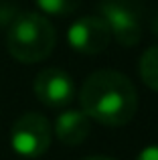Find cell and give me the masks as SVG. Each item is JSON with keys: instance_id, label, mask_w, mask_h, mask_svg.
Wrapping results in <instances>:
<instances>
[{"instance_id": "5b68a950", "label": "cell", "mask_w": 158, "mask_h": 160, "mask_svg": "<svg viewBox=\"0 0 158 160\" xmlns=\"http://www.w3.org/2000/svg\"><path fill=\"white\" fill-rule=\"evenodd\" d=\"M32 89H35L37 99L43 106L53 109H63L73 102L75 83L69 77V73H65L63 69L49 67V69H43L35 77Z\"/></svg>"}, {"instance_id": "ba28073f", "label": "cell", "mask_w": 158, "mask_h": 160, "mask_svg": "<svg viewBox=\"0 0 158 160\" xmlns=\"http://www.w3.org/2000/svg\"><path fill=\"white\" fill-rule=\"evenodd\" d=\"M140 77L144 85L158 91V45L150 47L140 59Z\"/></svg>"}, {"instance_id": "3957f363", "label": "cell", "mask_w": 158, "mask_h": 160, "mask_svg": "<svg viewBox=\"0 0 158 160\" xmlns=\"http://www.w3.org/2000/svg\"><path fill=\"white\" fill-rule=\"evenodd\" d=\"M99 14L110 27V32L120 45L134 47L142 37V12L138 0H101Z\"/></svg>"}, {"instance_id": "52a82bcc", "label": "cell", "mask_w": 158, "mask_h": 160, "mask_svg": "<svg viewBox=\"0 0 158 160\" xmlns=\"http://www.w3.org/2000/svg\"><path fill=\"white\" fill-rule=\"evenodd\" d=\"M55 134L63 144L77 146L91 134V120L83 109H65L55 120Z\"/></svg>"}, {"instance_id": "9c48e42d", "label": "cell", "mask_w": 158, "mask_h": 160, "mask_svg": "<svg viewBox=\"0 0 158 160\" xmlns=\"http://www.w3.org/2000/svg\"><path fill=\"white\" fill-rule=\"evenodd\" d=\"M81 0H37V6L51 16H67L75 12Z\"/></svg>"}, {"instance_id": "30bf717a", "label": "cell", "mask_w": 158, "mask_h": 160, "mask_svg": "<svg viewBox=\"0 0 158 160\" xmlns=\"http://www.w3.org/2000/svg\"><path fill=\"white\" fill-rule=\"evenodd\" d=\"M136 160H158V146H148L138 154Z\"/></svg>"}, {"instance_id": "8fae6325", "label": "cell", "mask_w": 158, "mask_h": 160, "mask_svg": "<svg viewBox=\"0 0 158 160\" xmlns=\"http://www.w3.org/2000/svg\"><path fill=\"white\" fill-rule=\"evenodd\" d=\"M152 32L158 37V12L154 14V18H152Z\"/></svg>"}, {"instance_id": "7c38bea8", "label": "cell", "mask_w": 158, "mask_h": 160, "mask_svg": "<svg viewBox=\"0 0 158 160\" xmlns=\"http://www.w3.org/2000/svg\"><path fill=\"white\" fill-rule=\"evenodd\" d=\"M85 160H114V158H107V156H91V158H85Z\"/></svg>"}, {"instance_id": "6da1fadb", "label": "cell", "mask_w": 158, "mask_h": 160, "mask_svg": "<svg viewBox=\"0 0 158 160\" xmlns=\"http://www.w3.org/2000/svg\"><path fill=\"white\" fill-rule=\"evenodd\" d=\"M79 102L89 120L110 128H120L134 118L138 109V93L134 83L124 73L101 69L85 79Z\"/></svg>"}, {"instance_id": "277c9868", "label": "cell", "mask_w": 158, "mask_h": 160, "mask_svg": "<svg viewBox=\"0 0 158 160\" xmlns=\"http://www.w3.org/2000/svg\"><path fill=\"white\" fill-rule=\"evenodd\" d=\"M10 146L22 158H39L51 146V124L45 116L28 112L14 122L10 130Z\"/></svg>"}, {"instance_id": "7a4b0ae2", "label": "cell", "mask_w": 158, "mask_h": 160, "mask_svg": "<svg viewBox=\"0 0 158 160\" xmlns=\"http://www.w3.org/2000/svg\"><path fill=\"white\" fill-rule=\"evenodd\" d=\"M55 28L39 12H22L12 18L6 35L8 53L20 63L45 61L55 49Z\"/></svg>"}, {"instance_id": "8992f818", "label": "cell", "mask_w": 158, "mask_h": 160, "mask_svg": "<svg viewBox=\"0 0 158 160\" xmlns=\"http://www.w3.org/2000/svg\"><path fill=\"white\" fill-rule=\"evenodd\" d=\"M67 41L71 49H75L77 53L97 55L107 49L111 32L101 16H83L69 27Z\"/></svg>"}]
</instances>
